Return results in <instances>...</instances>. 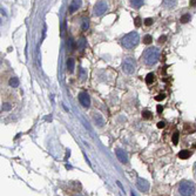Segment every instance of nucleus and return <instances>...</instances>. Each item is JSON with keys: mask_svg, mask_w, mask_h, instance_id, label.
Returning <instances> with one entry per match:
<instances>
[{"mask_svg": "<svg viewBox=\"0 0 196 196\" xmlns=\"http://www.w3.org/2000/svg\"><path fill=\"white\" fill-rule=\"evenodd\" d=\"M159 56H160V51L159 48L156 47H150L148 49H146V52L142 55V60L143 62L148 66H153L159 61Z\"/></svg>", "mask_w": 196, "mask_h": 196, "instance_id": "1", "label": "nucleus"}, {"mask_svg": "<svg viewBox=\"0 0 196 196\" xmlns=\"http://www.w3.org/2000/svg\"><path fill=\"white\" fill-rule=\"evenodd\" d=\"M139 41H140V37H139L138 32H130V33L126 34L125 37L122 38L121 43L125 48L132 49V48H134L136 45H138Z\"/></svg>", "mask_w": 196, "mask_h": 196, "instance_id": "2", "label": "nucleus"}, {"mask_svg": "<svg viewBox=\"0 0 196 196\" xmlns=\"http://www.w3.org/2000/svg\"><path fill=\"white\" fill-rule=\"evenodd\" d=\"M196 191V187L194 184V182L188 180L182 181L179 184V193L182 196H193Z\"/></svg>", "mask_w": 196, "mask_h": 196, "instance_id": "3", "label": "nucleus"}, {"mask_svg": "<svg viewBox=\"0 0 196 196\" xmlns=\"http://www.w3.org/2000/svg\"><path fill=\"white\" fill-rule=\"evenodd\" d=\"M122 70L127 74H133L135 70V60L130 56L125 58L123 62H122Z\"/></svg>", "mask_w": 196, "mask_h": 196, "instance_id": "4", "label": "nucleus"}, {"mask_svg": "<svg viewBox=\"0 0 196 196\" xmlns=\"http://www.w3.org/2000/svg\"><path fill=\"white\" fill-rule=\"evenodd\" d=\"M107 8H108V6H107V4L105 1H98L94 5V14L98 16L102 15L107 11Z\"/></svg>", "mask_w": 196, "mask_h": 196, "instance_id": "5", "label": "nucleus"}, {"mask_svg": "<svg viewBox=\"0 0 196 196\" xmlns=\"http://www.w3.org/2000/svg\"><path fill=\"white\" fill-rule=\"evenodd\" d=\"M79 101L84 107H86V108L89 107L90 98H89V95H88V93H87V92H81V93L79 94Z\"/></svg>", "mask_w": 196, "mask_h": 196, "instance_id": "6", "label": "nucleus"}, {"mask_svg": "<svg viewBox=\"0 0 196 196\" xmlns=\"http://www.w3.org/2000/svg\"><path fill=\"white\" fill-rule=\"evenodd\" d=\"M115 154H116L117 159H119L120 162H122V163H127V162H128V155H127V153H126L123 149L116 148V149H115Z\"/></svg>", "mask_w": 196, "mask_h": 196, "instance_id": "7", "label": "nucleus"}, {"mask_svg": "<svg viewBox=\"0 0 196 196\" xmlns=\"http://www.w3.org/2000/svg\"><path fill=\"white\" fill-rule=\"evenodd\" d=\"M138 188L140 189V190H142V191H148V189H149L148 181L144 180V179L139 177V179H138Z\"/></svg>", "mask_w": 196, "mask_h": 196, "instance_id": "8", "label": "nucleus"}, {"mask_svg": "<svg viewBox=\"0 0 196 196\" xmlns=\"http://www.w3.org/2000/svg\"><path fill=\"white\" fill-rule=\"evenodd\" d=\"M93 120H94V122H95L96 125L99 126V127H102L103 125H105V121H103V117L101 116L99 113H94L93 114Z\"/></svg>", "mask_w": 196, "mask_h": 196, "instance_id": "9", "label": "nucleus"}, {"mask_svg": "<svg viewBox=\"0 0 196 196\" xmlns=\"http://www.w3.org/2000/svg\"><path fill=\"white\" fill-rule=\"evenodd\" d=\"M80 6H81V1H72L70 5H69V12L74 13L75 11H78V8Z\"/></svg>", "mask_w": 196, "mask_h": 196, "instance_id": "10", "label": "nucleus"}, {"mask_svg": "<svg viewBox=\"0 0 196 196\" xmlns=\"http://www.w3.org/2000/svg\"><path fill=\"white\" fill-rule=\"evenodd\" d=\"M190 155H191V153L189 150H181L180 153H179V157L182 160H187Z\"/></svg>", "mask_w": 196, "mask_h": 196, "instance_id": "11", "label": "nucleus"}, {"mask_svg": "<svg viewBox=\"0 0 196 196\" xmlns=\"http://www.w3.org/2000/svg\"><path fill=\"white\" fill-rule=\"evenodd\" d=\"M86 46H87V41H86L85 38H81L78 40V48L79 49H84V48H86Z\"/></svg>", "mask_w": 196, "mask_h": 196, "instance_id": "12", "label": "nucleus"}, {"mask_svg": "<svg viewBox=\"0 0 196 196\" xmlns=\"http://www.w3.org/2000/svg\"><path fill=\"white\" fill-rule=\"evenodd\" d=\"M154 81H155V75L153 73H148L147 76H146V82H147V85H152Z\"/></svg>", "mask_w": 196, "mask_h": 196, "instance_id": "13", "label": "nucleus"}, {"mask_svg": "<svg viewBox=\"0 0 196 196\" xmlns=\"http://www.w3.org/2000/svg\"><path fill=\"white\" fill-rule=\"evenodd\" d=\"M10 86L11 87H18L19 86V84H20V81H19V79L18 78H15V76H13V78H11L10 79Z\"/></svg>", "mask_w": 196, "mask_h": 196, "instance_id": "14", "label": "nucleus"}, {"mask_svg": "<svg viewBox=\"0 0 196 196\" xmlns=\"http://www.w3.org/2000/svg\"><path fill=\"white\" fill-rule=\"evenodd\" d=\"M67 68H68L69 72H73L74 70V59L69 58L67 60Z\"/></svg>", "mask_w": 196, "mask_h": 196, "instance_id": "15", "label": "nucleus"}, {"mask_svg": "<svg viewBox=\"0 0 196 196\" xmlns=\"http://www.w3.org/2000/svg\"><path fill=\"white\" fill-rule=\"evenodd\" d=\"M130 2H132L133 7H136V8H139V7H141L143 5V0H133Z\"/></svg>", "mask_w": 196, "mask_h": 196, "instance_id": "16", "label": "nucleus"}, {"mask_svg": "<svg viewBox=\"0 0 196 196\" xmlns=\"http://www.w3.org/2000/svg\"><path fill=\"white\" fill-rule=\"evenodd\" d=\"M152 112L149 111H143L142 112V117L144 119V120H149V119H152Z\"/></svg>", "mask_w": 196, "mask_h": 196, "instance_id": "17", "label": "nucleus"}, {"mask_svg": "<svg viewBox=\"0 0 196 196\" xmlns=\"http://www.w3.org/2000/svg\"><path fill=\"white\" fill-rule=\"evenodd\" d=\"M88 27H89V22H88V19H84V20H82V25H81V28H82V31H87V29H88Z\"/></svg>", "mask_w": 196, "mask_h": 196, "instance_id": "18", "label": "nucleus"}, {"mask_svg": "<svg viewBox=\"0 0 196 196\" xmlns=\"http://www.w3.org/2000/svg\"><path fill=\"white\" fill-rule=\"evenodd\" d=\"M153 41V37L152 35H149V34H147V35H144V38H143V43H146V45H149V43Z\"/></svg>", "mask_w": 196, "mask_h": 196, "instance_id": "19", "label": "nucleus"}, {"mask_svg": "<svg viewBox=\"0 0 196 196\" xmlns=\"http://www.w3.org/2000/svg\"><path fill=\"white\" fill-rule=\"evenodd\" d=\"M189 20H190V15H189V14H184V15L181 16V19H180V21L182 22V24H185V22H188Z\"/></svg>", "mask_w": 196, "mask_h": 196, "instance_id": "20", "label": "nucleus"}, {"mask_svg": "<svg viewBox=\"0 0 196 196\" xmlns=\"http://www.w3.org/2000/svg\"><path fill=\"white\" fill-rule=\"evenodd\" d=\"M87 78V72H86L85 68H80V79L85 80Z\"/></svg>", "mask_w": 196, "mask_h": 196, "instance_id": "21", "label": "nucleus"}, {"mask_svg": "<svg viewBox=\"0 0 196 196\" xmlns=\"http://www.w3.org/2000/svg\"><path fill=\"white\" fill-rule=\"evenodd\" d=\"M179 136H180L179 132H175L174 134H173V143H174V144H177V143H179Z\"/></svg>", "mask_w": 196, "mask_h": 196, "instance_id": "22", "label": "nucleus"}, {"mask_svg": "<svg viewBox=\"0 0 196 196\" xmlns=\"http://www.w3.org/2000/svg\"><path fill=\"white\" fill-rule=\"evenodd\" d=\"M163 5L167 6V7H174V6L176 5V1H168V0H164Z\"/></svg>", "mask_w": 196, "mask_h": 196, "instance_id": "23", "label": "nucleus"}, {"mask_svg": "<svg viewBox=\"0 0 196 196\" xmlns=\"http://www.w3.org/2000/svg\"><path fill=\"white\" fill-rule=\"evenodd\" d=\"M1 109H2V111H11V109H12V105H11V103H4L2 107H1Z\"/></svg>", "mask_w": 196, "mask_h": 196, "instance_id": "24", "label": "nucleus"}, {"mask_svg": "<svg viewBox=\"0 0 196 196\" xmlns=\"http://www.w3.org/2000/svg\"><path fill=\"white\" fill-rule=\"evenodd\" d=\"M153 19H152V18H147V19H146V20H144V25H147V26H150V25H152V24H153Z\"/></svg>", "mask_w": 196, "mask_h": 196, "instance_id": "25", "label": "nucleus"}, {"mask_svg": "<svg viewBox=\"0 0 196 196\" xmlns=\"http://www.w3.org/2000/svg\"><path fill=\"white\" fill-rule=\"evenodd\" d=\"M166 99V95L164 94H159L157 96H155V100L156 101H161V100H164Z\"/></svg>", "mask_w": 196, "mask_h": 196, "instance_id": "26", "label": "nucleus"}, {"mask_svg": "<svg viewBox=\"0 0 196 196\" xmlns=\"http://www.w3.org/2000/svg\"><path fill=\"white\" fill-rule=\"evenodd\" d=\"M67 46H68V49L73 51V40L72 39H68V42H67Z\"/></svg>", "mask_w": 196, "mask_h": 196, "instance_id": "27", "label": "nucleus"}, {"mask_svg": "<svg viewBox=\"0 0 196 196\" xmlns=\"http://www.w3.org/2000/svg\"><path fill=\"white\" fill-rule=\"evenodd\" d=\"M135 26L136 27H139V26H141V19L140 18H135Z\"/></svg>", "mask_w": 196, "mask_h": 196, "instance_id": "28", "label": "nucleus"}, {"mask_svg": "<svg viewBox=\"0 0 196 196\" xmlns=\"http://www.w3.org/2000/svg\"><path fill=\"white\" fill-rule=\"evenodd\" d=\"M164 126H166V122L164 121H160L157 123V128H164Z\"/></svg>", "mask_w": 196, "mask_h": 196, "instance_id": "29", "label": "nucleus"}, {"mask_svg": "<svg viewBox=\"0 0 196 196\" xmlns=\"http://www.w3.org/2000/svg\"><path fill=\"white\" fill-rule=\"evenodd\" d=\"M166 39H167V37H166V35H162V37H160V39H159V42H160V43L164 42V41H166Z\"/></svg>", "mask_w": 196, "mask_h": 196, "instance_id": "30", "label": "nucleus"}, {"mask_svg": "<svg viewBox=\"0 0 196 196\" xmlns=\"http://www.w3.org/2000/svg\"><path fill=\"white\" fill-rule=\"evenodd\" d=\"M162 111H163V107H162V106H157V113H159V114H161V113H162Z\"/></svg>", "mask_w": 196, "mask_h": 196, "instance_id": "31", "label": "nucleus"}, {"mask_svg": "<svg viewBox=\"0 0 196 196\" xmlns=\"http://www.w3.org/2000/svg\"><path fill=\"white\" fill-rule=\"evenodd\" d=\"M190 2H191V5L193 6H196V1H190Z\"/></svg>", "mask_w": 196, "mask_h": 196, "instance_id": "32", "label": "nucleus"}, {"mask_svg": "<svg viewBox=\"0 0 196 196\" xmlns=\"http://www.w3.org/2000/svg\"><path fill=\"white\" fill-rule=\"evenodd\" d=\"M194 171H195V175H196V164H195V167H194Z\"/></svg>", "mask_w": 196, "mask_h": 196, "instance_id": "33", "label": "nucleus"}]
</instances>
